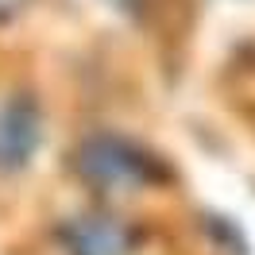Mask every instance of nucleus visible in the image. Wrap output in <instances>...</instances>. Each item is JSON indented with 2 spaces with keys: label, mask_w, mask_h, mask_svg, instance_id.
<instances>
[{
  "label": "nucleus",
  "mask_w": 255,
  "mask_h": 255,
  "mask_svg": "<svg viewBox=\"0 0 255 255\" xmlns=\"http://www.w3.org/2000/svg\"><path fill=\"white\" fill-rule=\"evenodd\" d=\"M62 255H135L143 248V228L116 213H78L58 224Z\"/></svg>",
  "instance_id": "nucleus-2"
},
{
  "label": "nucleus",
  "mask_w": 255,
  "mask_h": 255,
  "mask_svg": "<svg viewBox=\"0 0 255 255\" xmlns=\"http://www.w3.org/2000/svg\"><path fill=\"white\" fill-rule=\"evenodd\" d=\"M74 174L97 193H139L170 182V166L151 147L135 143L116 131H93L85 135L70 155Z\"/></svg>",
  "instance_id": "nucleus-1"
},
{
  "label": "nucleus",
  "mask_w": 255,
  "mask_h": 255,
  "mask_svg": "<svg viewBox=\"0 0 255 255\" xmlns=\"http://www.w3.org/2000/svg\"><path fill=\"white\" fill-rule=\"evenodd\" d=\"M31 0H0V23H8V19H16L23 8H27Z\"/></svg>",
  "instance_id": "nucleus-4"
},
{
  "label": "nucleus",
  "mask_w": 255,
  "mask_h": 255,
  "mask_svg": "<svg viewBox=\"0 0 255 255\" xmlns=\"http://www.w3.org/2000/svg\"><path fill=\"white\" fill-rule=\"evenodd\" d=\"M43 143V112L31 93H16L0 105V174L27 170Z\"/></svg>",
  "instance_id": "nucleus-3"
}]
</instances>
